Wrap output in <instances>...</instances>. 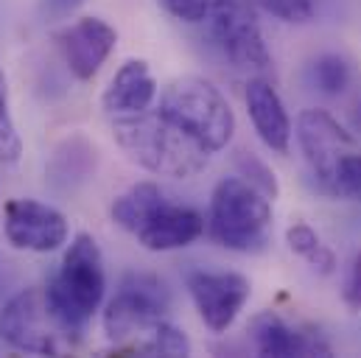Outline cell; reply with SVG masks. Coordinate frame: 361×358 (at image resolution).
Masks as SVG:
<instances>
[{"label": "cell", "instance_id": "cell-1", "mask_svg": "<svg viewBox=\"0 0 361 358\" xmlns=\"http://www.w3.org/2000/svg\"><path fill=\"white\" fill-rule=\"evenodd\" d=\"M112 137L137 168L157 177H196L207 168L213 154L160 109L112 118Z\"/></svg>", "mask_w": 361, "mask_h": 358}, {"label": "cell", "instance_id": "cell-2", "mask_svg": "<svg viewBox=\"0 0 361 358\" xmlns=\"http://www.w3.org/2000/svg\"><path fill=\"white\" fill-rule=\"evenodd\" d=\"M104 291L106 274L101 247L90 233H79L71 241L59 271L45 285L48 311L68 345H79L85 339L90 319L104 302Z\"/></svg>", "mask_w": 361, "mask_h": 358}, {"label": "cell", "instance_id": "cell-3", "mask_svg": "<svg viewBox=\"0 0 361 358\" xmlns=\"http://www.w3.org/2000/svg\"><path fill=\"white\" fill-rule=\"evenodd\" d=\"M112 221L132 233L149 252H174L193 244L204 233V216L188 204H177L154 182H137L123 190L112 207Z\"/></svg>", "mask_w": 361, "mask_h": 358}, {"label": "cell", "instance_id": "cell-4", "mask_svg": "<svg viewBox=\"0 0 361 358\" xmlns=\"http://www.w3.org/2000/svg\"><path fill=\"white\" fill-rule=\"evenodd\" d=\"M210 238L233 252H258L271 233V202L264 190L244 177H224L216 182L207 213Z\"/></svg>", "mask_w": 361, "mask_h": 358}, {"label": "cell", "instance_id": "cell-5", "mask_svg": "<svg viewBox=\"0 0 361 358\" xmlns=\"http://www.w3.org/2000/svg\"><path fill=\"white\" fill-rule=\"evenodd\" d=\"M160 112L180 123L210 152H221L235 132V115L221 90L207 79L182 76L160 95Z\"/></svg>", "mask_w": 361, "mask_h": 358}, {"label": "cell", "instance_id": "cell-6", "mask_svg": "<svg viewBox=\"0 0 361 358\" xmlns=\"http://www.w3.org/2000/svg\"><path fill=\"white\" fill-rule=\"evenodd\" d=\"M171 294L166 283L154 274L132 271L121 280L118 294L109 300L104 311V333L109 342L118 345V350L137 342L146 331H152L157 322L169 316Z\"/></svg>", "mask_w": 361, "mask_h": 358}, {"label": "cell", "instance_id": "cell-7", "mask_svg": "<svg viewBox=\"0 0 361 358\" xmlns=\"http://www.w3.org/2000/svg\"><path fill=\"white\" fill-rule=\"evenodd\" d=\"M210 34L221 54L241 70H269L271 56L264 42L255 0H213Z\"/></svg>", "mask_w": 361, "mask_h": 358}, {"label": "cell", "instance_id": "cell-8", "mask_svg": "<svg viewBox=\"0 0 361 358\" xmlns=\"http://www.w3.org/2000/svg\"><path fill=\"white\" fill-rule=\"evenodd\" d=\"M59 328L48 311L45 288H23L0 314V339L28 356H59Z\"/></svg>", "mask_w": 361, "mask_h": 358}, {"label": "cell", "instance_id": "cell-9", "mask_svg": "<svg viewBox=\"0 0 361 358\" xmlns=\"http://www.w3.org/2000/svg\"><path fill=\"white\" fill-rule=\"evenodd\" d=\"M297 143L311 166L314 177L319 179L322 190L331 185L339 163L359 149V140L325 109H302L297 118Z\"/></svg>", "mask_w": 361, "mask_h": 358}, {"label": "cell", "instance_id": "cell-10", "mask_svg": "<svg viewBox=\"0 0 361 358\" xmlns=\"http://www.w3.org/2000/svg\"><path fill=\"white\" fill-rule=\"evenodd\" d=\"M185 285L202 322L213 333L233 328L252 294V283L238 271H190Z\"/></svg>", "mask_w": 361, "mask_h": 358}, {"label": "cell", "instance_id": "cell-11", "mask_svg": "<svg viewBox=\"0 0 361 358\" xmlns=\"http://www.w3.org/2000/svg\"><path fill=\"white\" fill-rule=\"evenodd\" d=\"M3 233L14 249L56 252L68 244V218L54 204L37 199H8L3 207Z\"/></svg>", "mask_w": 361, "mask_h": 358}, {"label": "cell", "instance_id": "cell-12", "mask_svg": "<svg viewBox=\"0 0 361 358\" xmlns=\"http://www.w3.org/2000/svg\"><path fill=\"white\" fill-rule=\"evenodd\" d=\"M56 45L65 56L68 70L79 82H90L104 68L109 54L118 45V31L101 17H82L73 25L56 31Z\"/></svg>", "mask_w": 361, "mask_h": 358}, {"label": "cell", "instance_id": "cell-13", "mask_svg": "<svg viewBox=\"0 0 361 358\" xmlns=\"http://www.w3.org/2000/svg\"><path fill=\"white\" fill-rule=\"evenodd\" d=\"M250 336L255 342V350L267 358H308L331 353V345L319 333L291 325L274 311H261L258 316H252Z\"/></svg>", "mask_w": 361, "mask_h": 358}, {"label": "cell", "instance_id": "cell-14", "mask_svg": "<svg viewBox=\"0 0 361 358\" xmlns=\"http://www.w3.org/2000/svg\"><path fill=\"white\" fill-rule=\"evenodd\" d=\"M154 98H157V82L149 65L143 59H129L112 76L109 87L101 95V104L109 118H121V115H137L152 109Z\"/></svg>", "mask_w": 361, "mask_h": 358}, {"label": "cell", "instance_id": "cell-15", "mask_svg": "<svg viewBox=\"0 0 361 358\" xmlns=\"http://www.w3.org/2000/svg\"><path fill=\"white\" fill-rule=\"evenodd\" d=\"M244 98H247V112L252 118V126H255L258 137L264 140V146L277 154H288L291 121H288V112H286L277 90L271 87L267 79H250Z\"/></svg>", "mask_w": 361, "mask_h": 358}, {"label": "cell", "instance_id": "cell-16", "mask_svg": "<svg viewBox=\"0 0 361 358\" xmlns=\"http://www.w3.org/2000/svg\"><path fill=\"white\" fill-rule=\"evenodd\" d=\"M95 171V146H90L85 137H68L51 157L48 166V182L62 190L73 193L79 185H85Z\"/></svg>", "mask_w": 361, "mask_h": 358}, {"label": "cell", "instance_id": "cell-17", "mask_svg": "<svg viewBox=\"0 0 361 358\" xmlns=\"http://www.w3.org/2000/svg\"><path fill=\"white\" fill-rule=\"evenodd\" d=\"M121 353H135V356H166V358H182L190 356V339L182 333L180 328H174L169 319L157 322L152 331H146L137 342H132L129 347H123Z\"/></svg>", "mask_w": 361, "mask_h": 358}, {"label": "cell", "instance_id": "cell-18", "mask_svg": "<svg viewBox=\"0 0 361 358\" xmlns=\"http://www.w3.org/2000/svg\"><path fill=\"white\" fill-rule=\"evenodd\" d=\"M286 244L294 255H300L308 266L319 274H331L336 268V255L331 252V247L317 235V230H311L305 221H294L286 230Z\"/></svg>", "mask_w": 361, "mask_h": 358}, {"label": "cell", "instance_id": "cell-19", "mask_svg": "<svg viewBox=\"0 0 361 358\" xmlns=\"http://www.w3.org/2000/svg\"><path fill=\"white\" fill-rule=\"evenodd\" d=\"M350 79H353V70H350V62L339 54H322L311 62L308 68V82L319 92L325 95H339L350 87Z\"/></svg>", "mask_w": 361, "mask_h": 358}, {"label": "cell", "instance_id": "cell-20", "mask_svg": "<svg viewBox=\"0 0 361 358\" xmlns=\"http://www.w3.org/2000/svg\"><path fill=\"white\" fill-rule=\"evenodd\" d=\"M23 154V140H20V132L14 126V118H11V104H8V82H6V73L0 68V163L3 166H14Z\"/></svg>", "mask_w": 361, "mask_h": 358}, {"label": "cell", "instance_id": "cell-21", "mask_svg": "<svg viewBox=\"0 0 361 358\" xmlns=\"http://www.w3.org/2000/svg\"><path fill=\"white\" fill-rule=\"evenodd\" d=\"M331 196H342V199H353V202H361V152H350L342 163H339V168H336V174L331 179V185L325 187Z\"/></svg>", "mask_w": 361, "mask_h": 358}, {"label": "cell", "instance_id": "cell-22", "mask_svg": "<svg viewBox=\"0 0 361 358\" xmlns=\"http://www.w3.org/2000/svg\"><path fill=\"white\" fill-rule=\"evenodd\" d=\"M235 166H238V177H244L250 185H255L258 190H264L271 202L277 199L280 193V185H277V177L264 160H258L252 152H238L235 157Z\"/></svg>", "mask_w": 361, "mask_h": 358}, {"label": "cell", "instance_id": "cell-23", "mask_svg": "<svg viewBox=\"0 0 361 358\" xmlns=\"http://www.w3.org/2000/svg\"><path fill=\"white\" fill-rule=\"evenodd\" d=\"M255 3L283 23H308L317 11L314 0H255Z\"/></svg>", "mask_w": 361, "mask_h": 358}, {"label": "cell", "instance_id": "cell-24", "mask_svg": "<svg viewBox=\"0 0 361 358\" xmlns=\"http://www.w3.org/2000/svg\"><path fill=\"white\" fill-rule=\"evenodd\" d=\"M160 6L182 23H202L207 20L213 0H160Z\"/></svg>", "mask_w": 361, "mask_h": 358}, {"label": "cell", "instance_id": "cell-25", "mask_svg": "<svg viewBox=\"0 0 361 358\" xmlns=\"http://www.w3.org/2000/svg\"><path fill=\"white\" fill-rule=\"evenodd\" d=\"M87 0H39V14L45 23H59L76 14Z\"/></svg>", "mask_w": 361, "mask_h": 358}, {"label": "cell", "instance_id": "cell-26", "mask_svg": "<svg viewBox=\"0 0 361 358\" xmlns=\"http://www.w3.org/2000/svg\"><path fill=\"white\" fill-rule=\"evenodd\" d=\"M342 300L350 311H361V252L353 258V266L348 271V280H345V291H342Z\"/></svg>", "mask_w": 361, "mask_h": 358}, {"label": "cell", "instance_id": "cell-27", "mask_svg": "<svg viewBox=\"0 0 361 358\" xmlns=\"http://www.w3.org/2000/svg\"><path fill=\"white\" fill-rule=\"evenodd\" d=\"M359 106H361V104H359ZM359 118H361V112H359Z\"/></svg>", "mask_w": 361, "mask_h": 358}]
</instances>
